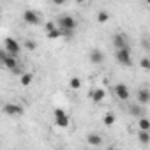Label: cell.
<instances>
[{
    "instance_id": "277c9868",
    "label": "cell",
    "mask_w": 150,
    "mask_h": 150,
    "mask_svg": "<svg viewBox=\"0 0 150 150\" xmlns=\"http://www.w3.org/2000/svg\"><path fill=\"white\" fill-rule=\"evenodd\" d=\"M53 117H55V124H57L58 127H67L69 122H71V117H69V115L65 113V110H62V108H55Z\"/></svg>"
},
{
    "instance_id": "5bb4252c",
    "label": "cell",
    "mask_w": 150,
    "mask_h": 150,
    "mask_svg": "<svg viewBox=\"0 0 150 150\" xmlns=\"http://www.w3.org/2000/svg\"><path fill=\"white\" fill-rule=\"evenodd\" d=\"M104 96H106V92H104L103 88H96V90H92V94H90V97H92L94 103H101V101L104 99Z\"/></svg>"
},
{
    "instance_id": "7c38bea8",
    "label": "cell",
    "mask_w": 150,
    "mask_h": 150,
    "mask_svg": "<svg viewBox=\"0 0 150 150\" xmlns=\"http://www.w3.org/2000/svg\"><path fill=\"white\" fill-rule=\"evenodd\" d=\"M87 143H88L90 146H101V145H103V138H101L97 132H90V134L87 136Z\"/></svg>"
},
{
    "instance_id": "8fae6325",
    "label": "cell",
    "mask_w": 150,
    "mask_h": 150,
    "mask_svg": "<svg viewBox=\"0 0 150 150\" xmlns=\"http://www.w3.org/2000/svg\"><path fill=\"white\" fill-rule=\"evenodd\" d=\"M113 46H115L117 50L125 48V46H127V37H125L124 34H115V35H113Z\"/></svg>"
},
{
    "instance_id": "ac0fdd59",
    "label": "cell",
    "mask_w": 150,
    "mask_h": 150,
    "mask_svg": "<svg viewBox=\"0 0 150 150\" xmlns=\"http://www.w3.org/2000/svg\"><path fill=\"white\" fill-rule=\"evenodd\" d=\"M138 127L143 129V131H150V120L146 117H139L138 118Z\"/></svg>"
},
{
    "instance_id": "7402d4cb",
    "label": "cell",
    "mask_w": 150,
    "mask_h": 150,
    "mask_svg": "<svg viewBox=\"0 0 150 150\" xmlns=\"http://www.w3.org/2000/svg\"><path fill=\"white\" fill-rule=\"evenodd\" d=\"M57 27H58V23H57V21H46V23H44V30H46V34H48V32H51V30H55Z\"/></svg>"
},
{
    "instance_id": "ba28073f",
    "label": "cell",
    "mask_w": 150,
    "mask_h": 150,
    "mask_svg": "<svg viewBox=\"0 0 150 150\" xmlns=\"http://www.w3.org/2000/svg\"><path fill=\"white\" fill-rule=\"evenodd\" d=\"M4 113L7 117H20L23 113V108L20 104H16V103H6L4 104Z\"/></svg>"
},
{
    "instance_id": "d6986e66",
    "label": "cell",
    "mask_w": 150,
    "mask_h": 150,
    "mask_svg": "<svg viewBox=\"0 0 150 150\" xmlns=\"http://www.w3.org/2000/svg\"><path fill=\"white\" fill-rule=\"evenodd\" d=\"M115 120H117V118H115V115H113L111 111H108V113L103 117V122H104V125H108V127H110V125H113V124H115Z\"/></svg>"
},
{
    "instance_id": "52a82bcc",
    "label": "cell",
    "mask_w": 150,
    "mask_h": 150,
    "mask_svg": "<svg viewBox=\"0 0 150 150\" xmlns=\"http://www.w3.org/2000/svg\"><path fill=\"white\" fill-rule=\"evenodd\" d=\"M113 92H115V96H117L120 101H129V97H131V90H129V87H127L125 83H118V85H115Z\"/></svg>"
},
{
    "instance_id": "9a60e30c",
    "label": "cell",
    "mask_w": 150,
    "mask_h": 150,
    "mask_svg": "<svg viewBox=\"0 0 150 150\" xmlns=\"http://www.w3.org/2000/svg\"><path fill=\"white\" fill-rule=\"evenodd\" d=\"M129 113H131L132 117H136V118L143 117V108H141V104H139V103H138V104H131V106H129Z\"/></svg>"
},
{
    "instance_id": "44dd1931",
    "label": "cell",
    "mask_w": 150,
    "mask_h": 150,
    "mask_svg": "<svg viewBox=\"0 0 150 150\" xmlns=\"http://www.w3.org/2000/svg\"><path fill=\"white\" fill-rule=\"evenodd\" d=\"M69 87H71L72 90H78V88L81 87V80H80V78H76V76L71 78V80H69Z\"/></svg>"
},
{
    "instance_id": "4316f807",
    "label": "cell",
    "mask_w": 150,
    "mask_h": 150,
    "mask_svg": "<svg viewBox=\"0 0 150 150\" xmlns=\"http://www.w3.org/2000/svg\"><path fill=\"white\" fill-rule=\"evenodd\" d=\"M145 2H146V4H148V6H150V0H145Z\"/></svg>"
},
{
    "instance_id": "e0dca14e",
    "label": "cell",
    "mask_w": 150,
    "mask_h": 150,
    "mask_svg": "<svg viewBox=\"0 0 150 150\" xmlns=\"http://www.w3.org/2000/svg\"><path fill=\"white\" fill-rule=\"evenodd\" d=\"M46 35H48V39H51V41H53V39H60V37H64V30H62L60 27H57L55 30L48 32Z\"/></svg>"
},
{
    "instance_id": "ffe728a7",
    "label": "cell",
    "mask_w": 150,
    "mask_h": 150,
    "mask_svg": "<svg viewBox=\"0 0 150 150\" xmlns=\"http://www.w3.org/2000/svg\"><path fill=\"white\" fill-rule=\"evenodd\" d=\"M97 21H99L101 25L108 23V21H110V14H108L106 11H99V13H97Z\"/></svg>"
},
{
    "instance_id": "7a4b0ae2",
    "label": "cell",
    "mask_w": 150,
    "mask_h": 150,
    "mask_svg": "<svg viewBox=\"0 0 150 150\" xmlns=\"http://www.w3.org/2000/svg\"><path fill=\"white\" fill-rule=\"evenodd\" d=\"M117 62H118L120 65H125V67H131V65H132V57H131L129 46L117 50Z\"/></svg>"
},
{
    "instance_id": "8992f818",
    "label": "cell",
    "mask_w": 150,
    "mask_h": 150,
    "mask_svg": "<svg viewBox=\"0 0 150 150\" xmlns=\"http://www.w3.org/2000/svg\"><path fill=\"white\" fill-rule=\"evenodd\" d=\"M23 21H25L27 25H30V27H37V25H41V16H39L35 11H32V9H25V13H23Z\"/></svg>"
},
{
    "instance_id": "484cf974",
    "label": "cell",
    "mask_w": 150,
    "mask_h": 150,
    "mask_svg": "<svg viewBox=\"0 0 150 150\" xmlns=\"http://www.w3.org/2000/svg\"><path fill=\"white\" fill-rule=\"evenodd\" d=\"M76 2H78V4H85V2H87V0H76Z\"/></svg>"
},
{
    "instance_id": "4fadbf2b",
    "label": "cell",
    "mask_w": 150,
    "mask_h": 150,
    "mask_svg": "<svg viewBox=\"0 0 150 150\" xmlns=\"http://www.w3.org/2000/svg\"><path fill=\"white\" fill-rule=\"evenodd\" d=\"M138 141H139L141 145H148V143H150V131L139 129V131H138Z\"/></svg>"
},
{
    "instance_id": "2e32d148",
    "label": "cell",
    "mask_w": 150,
    "mask_h": 150,
    "mask_svg": "<svg viewBox=\"0 0 150 150\" xmlns=\"http://www.w3.org/2000/svg\"><path fill=\"white\" fill-rule=\"evenodd\" d=\"M32 80H34V74H32V72H23L21 76H20V83H21L23 87H28V85L32 83Z\"/></svg>"
},
{
    "instance_id": "6da1fadb",
    "label": "cell",
    "mask_w": 150,
    "mask_h": 150,
    "mask_svg": "<svg viewBox=\"0 0 150 150\" xmlns=\"http://www.w3.org/2000/svg\"><path fill=\"white\" fill-rule=\"evenodd\" d=\"M2 62L6 65V69H9L13 74H20V64H18V57L7 53L6 50L2 51Z\"/></svg>"
},
{
    "instance_id": "5b68a950",
    "label": "cell",
    "mask_w": 150,
    "mask_h": 150,
    "mask_svg": "<svg viewBox=\"0 0 150 150\" xmlns=\"http://www.w3.org/2000/svg\"><path fill=\"white\" fill-rule=\"evenodd\" d=\"M57 23H58V27L60 28H64V30H72L74 32V28H76V20H74L71 14H64V16H60L58 20H57Z\"/></svg>"
},
{
    "instance_id": "30bf717a",
    "label": "cell",
    "mask_w": 150,
    "mask_h": 150,
    "mask_svg": "<svg viewBox=\"0 0 150 150\" xmlns=\"http://www.w3.org/2000/svg\"><path fill=\"white\" fill-rule=\"evenodd\" d=\"M136 101H138L141 106L148 104V103H150V90H146V88H139V90L136 92Z\"/></svg>"
},
{
    "instance_id": "9c48e42d",
    "label": "cell",
    "mask_w": 150,
    "mask_h": 150,
    "mask_svg": "<svg viewBox=\"0 0 150 150\" xmlns=\"http://www.w3.org/2000/svg\"><path fill=\"white\" fill-rule=\"evenodd\" d=\"M88 58H90V62H92L94 65H101V64L104 62V53H103L101 50H90Z\"/></svg>"
},
{
    "instance_id": "603a6c76",
    "label": "cell",
    "mask_w": 150,
    "mask_h": 150,
    "mask_svg": "<svg viewBox=\"0 0 150 150\" xmlns=\"http://www.w3.org/2000/svg\"><path fill=\"white\" fill-rule=\"evenodd\" d=\"M139 65L143 71H150V58H141L139 60Z\"/></svg>"
},
{
    "instance_id": "3957f363",
    "label": "cell",
    "mask_w": 150,
    "mask_h": 150,
    "mask_svg": "<svg viewBox=\"0 0 150 150\" xmlns=\"http://www.w3.org/2000/svg\"><path fill=\"white\" fill-rule=\"evenodd\" d=\"M4 50H6L7 53H11V55L18 57V55L21 53V44H20V41H16L14 37H6V41H4Z\"/></svg>"
},
{
    "instance_id": "cb8c5ba5",
    "label": "cell",
    "mask_w": 150,
    "mask_h": 150,
    "mask_svg": "<svg viewBox=\"0 0 150 150\" xmlns=\"http://www.w3.org/2000/svg\"><path fill=\"white\" fill-rule=\"evenodd\" d=\"M25 48H27L28 51H35V48H37V44H35L34 41H30V39H27V41H25Z\"/></svg>"
},
{
    "instance_id": "d4e9b609",
    "label": "cell",
    "mask_w": 150,
    "mask_h": 150,
    "mask_svg": "<svg viewBox=\"0 0 150 150\" xmlns=\"http://www.w3.org/2000/svg\"><path fill=\"white\" fill-rule=\"evenodd\" d=\"M65 2H67V0H53V4H55V6H64Z\"/></svg>"
}]
</instances>
